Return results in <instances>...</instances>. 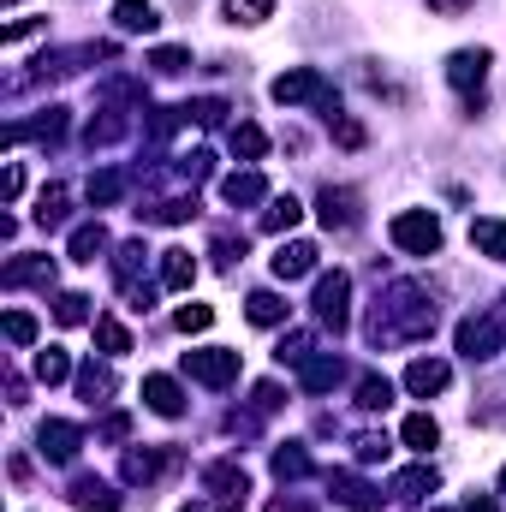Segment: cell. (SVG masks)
Instances as JSON below:
<instances>
[{"instance_id":"obj_43","label":"cell","mask_w":506,"mask_h":512,"mask_svg":"<svg viewBox=\"0 0 506 512\" xmlns=\"http://www.w3.org/2000/svg\"><path fill=\"white\" fill-rule=\"evenodd\" d=\"M149 66L173 78V72H185V66H191V54H185V48H155V54H149Z\"/></svg>"},{"instance_id":"obj_50","label":"cell","mask_w":506,"mask_h":512,"mask_svg":"<svg viewBox=\"0 0 506 512\" xmlns=\"http://www.w3.org/2000/svg\"><path fill=\"white\" fill-rule=\"evenodd\" d=\"M465 6H471V0H429V12H441V18H459Z\"/></svg>"},{"instance_id":"obj_34","label":"cell","mask_w":506,"mask_h":512,"mask_svg":"<svg viewBox=\"0 0 506 512\" xmlns=\"http://www.w3.org/2000/svg\"><path fill=\"white\" fill-rule=\"evenodd\" d=\"M96 346H102L108 358H120V352H131V334H126V322H114V316H102V322H96Z\"/></svg>"},{"instance_id":"obj_28","label":"cell","mask_w":506,"mask_h":512,"mask_svg":"<svg viewBox=\"0 0 506 512\" xmlns=\"http://www.w3.org/2000/svg\"><path fill=\"white\" fill-rule=\"evenodd\" d=\"M78 393H84V405H108V393H114V370L84 364V370H78Z\"/></svg>"},{"instance_id":"obj_40","label":"cell","mask_w":506,"mask_h":512,"mask_svg":"<svg viewBox=\"0 0 506 512\" xmlns=\"http://www.w3.org/2000/svg\"><path fill=\"white\" fill-rule=\"evenodd\" d=\"M209 173H215V155H209V149H191V155L179 161V179H191V185H203Z\"/></svg>"},{"instance_id":"obj_38","label":"cell","mask_w":506,"mask_h":512,"mask_svg":"<svg viewBox=\"0 0 506 512\" xmlns=\"http://www.w3.org/2000/svg\"><path fill=\"white\" fill-rule=\"evenodd\" d=\"M179 334H203V328H215V310L209 304H179Z\"/></svg>"},{"instance_id":"obj_37","label":"cell","mask_w":506,"mask_h":512,"mask_svg":"<svg viewBox=\"0 0 506 512\" xmlns=\"http://www.w3.org/2000/svg\"><path fill=\"white\" fill-rule=\"evenodd\" d=\"M227 18L233 24H262V18H274V0H227Z\"/></svg>"},{"instance_id":"obj_21","label":"cell","mask_w":506,"mask_h":512,"mask_svg":"<svg viewBox=\"0 0 506 512\" xmlns=\"http://www.w3.org/2000/svg\"><path fill=\"white\" fill-rule=\"evenodd\" d=\"M114 24H120L126 36H149V30L161 24V12H155L149 0H120V6H114Z\"/></svg>"},{"instance_id":"obj_10","label":"cell","mask_w":506,"mask_h":512,"mask_svg":"<svg viewBox=\"0 0 506 512\" xmlns=\"http://www.w3.org/2000/svg\"><path fill=\"white\" fill-rule=\"evenodd\" d=\"M316 215H322V227H328V233H352V227L364 221V215H358V197H352V191H334V185H322Z\"/></svg>"},{"instance_id":"obj_54","label":"cell","mask_w":506,"mask_h":512,"mask_svg":"<svg viewBox=\"0 0 506 512\" xmlns=\"http://www.w3.org/2000/svg\"><path fill=\"white\" fill-rule=\"evenodd\" d=\"M501 489H506V471H501Z\"/></svg>"},{"instance_id":"obj_39","label":"cell","mask_w":506,"mask_h":512,"mask_svg":"<svg viewBox=\"0 0 506 512\" xmlns=\"http://www.w3.org/2000/svg\"><path fill=\"white\" fill-rule=\"evenodd\" d=\"M6 340L12 346H36V316L30 310H6Z\"/></svg>"},{"instance_id":"obj_27","label":"cell","mask_w":506,"mask_h":512,"mask_svg":"<svg viewBox=\"0 0 506 512\" xmlns=\"http://www.w3.org/2000/svg\"><path fill=\"white\" fill-rule=\"evenodd\" d=\"M245 316H251L256 328H280V322H286V298H280V292H251Z\"/></svg>"},{"instance_id":"obj_35","label":"cell","mask_w":506,"mask_h":512,"mask_svg":"<svg viewBox=\"0 0 506 512\" xmlns=\"http://www.w3.org/2000/svg\"><path fill=\"white\" fill-rule=\"evenodd\" d=\"M233 155L262 161V155H268V131H262V126H233Z\"/></svg>"},{"instance_id":"obj_9","label":"cell","mask_w":506,"mask_h":512,"mask_svg":"<svg viewBox=\"0 0 506 512\" xmlns=\"http://www.w3.org/2000/svg\"><path fill=\"white\" fill-rule=\"evenodd\" d=\"M173 465H179V453H161V447H131L126 459H120V477L149 489V483H155L161 471H173Z\"/></svg>"},{"instance_id":"obj_14","label":"cell","mask_w":506,"mask_h":512,"mask_svg":"<svg viewBox=\"0 0 506 512\" xmlns=\"http://www.w3.org/2000/svg\"><path fill=\"white\" fill-rule=\"evenodd\" d=\"M340 382H346V364L340 358H304L298 364V387L304 393H334Z\"/></svg>"},{"instance_id":"obj_55","label":"cell","mask_w":506,"mask_h":512,"mask_svg":"<svg viewBox=\"0 0 506 512\" xmlns=\"http://www.w3.org/2000/svg\"><path fill=\"white\" fill-rule=\"evenodd\" d=\"M6 6H12V0H6Z\"/></svg>"},{"instance_id":"obj_6","label":"cell","mask_w":506,"mask_h":512,"mask_svg":"<svg viewBox=\"0 0 506 512\" xmlns=\"http://www.w3.org/2000/svg\"><path fill=\"white\" fill-rule=\"evenodd\" d=\"M453 340H459V358L483 364V358H495V352H501V316H465Z\"/></svg>"},{"instance_id":"obj_16","label":"cell","mask_w":506,"mask_h":512,"mask_svg":"<svg viewBox=\"0 0 506 512\" xmlns=\"http://www.w3.org/2000/svg\"><path fill=\"white\" fill-rule=\"evenodd\" d=\"M143 405L155 411V417H179L185 411V393L173 376H143Z\"/></svg>"},{"instance_id":"obj_20","label":"cell","mask_w":506,"mask_h":512,"mask_svg":"<svg viewBox=\"0 0 506 512\" xmlns=\"http://www.w3.org/2000/svg\"><path fill=\"white\" fill-rule=\"evenodd\" d=\"M66 251H72V262H96V256L108 251V227H102V221H84V227H72Z\"/></svg>"},{"instance_id":"obj_36","label":"cell","mask_w":506,"mask_h":512,"mask_svg":"<svg viewBox=\"0 0 506 512\" xmlns=\"http://www.w3.org/2000/svg\"><path fill=\"white\" fill-rule=\"evenodd\" d=\"M358 405H364V411H387V405H393V382H387V376H364V382H358Z\"/></svg>"},{"instance_id":"obj_53","label":"cell","mask_w":506,"mask_h":512,"mask_svg":"<svg viewBox=\"0 0 506 512\" xmlns=\"http://www.w3.org/2000/svg\"><path fill=\"white\" fill-rule=\"evenodd\" d=\"M179 512H209V507H179Z\"/></svg>"},{"instance_id":"obj_33","label":"cell","mask_w":506,"mask_h":512,"mask_svg":"<svg viewBox=\"0 0 506 512\" xmlns=\"http://www.w3.org/2000/svg\"><path fill=\"white\" fill-rule=\"evenodd\" d=\"M66 376H72V358H66V352H60V346H48V352H36V382H66Z\"/></svg>"},{"instance_id":"obj_51","label":"cell","mask_w":506,"mask_h":512,"mask_svg":"<svg viewBox=\"0 0 506 512\" xmlns=\"http://www.w3.org/2000/svg\"><path fill=\"white\" fill-rule=\"evenodd\" d=\"M268 512H310V501H274Z\"/></svg>"},{"instance_id":"obj_47","label":"cell","mask_w":506,"mask_h":512,"mask_svg":"<svg viewBox=\"0 0 506 512\" xmlns=\"http://www.w3.org/2000/svg\"><path fill=\"white\" fill-rule=\"evenodd\" d=\"M36 30H42V18H18V24H6V30H0V42H6V48H18V42H24V36H36Z\"/></svg>"},{"instance_id":"obj_45","label":"cell","mask_w":506,"mask_h":512,"mask_svg":"<svg viewBox=\"0 0 506 512\" xmlns=\"http://www.w3.org/2000/svg\"><path fill=\"white\" fill-rule=\"evenodd\" d=\"M215 268H233V262H245V239H233V233H221V239H215Z\"/></svg>"},{"instance_id":"obj_8","label":"cell","mask_w":506,"mask_h":512,"mask_svg":"<svg viewBox=\"0 0 506 512\" xmlns=\"http://www.w3.org/2000/svg\"><path fill=\"white\" fill-rule=\"evenodd\" d=\"M78 447H84V429H78V423L48 417V423L36 429V453H42V459H54V465H72V459H78Z\"/></svg>"},{"instance_id":"obj_32","label":"cell","mask_w":506,"mask_h":512,"mask_svg":"<svg viewBox=\"0 0 506 512\" xmlns=\"http://www.w3.org/2000/svg\"><path fill=\"white\" fill-rule=\"evenodd\" d=\"M274 477H280V483L310 477V453H304V447H280V453H274Z\"/></svg>"},{"instance_id":"obj_19","label":"cell","mask_w":506,"mask_h":512,"mask_svg":"<svg viewBox=\"0 0 506 512\" xmlns=\"http://www.w3.org/2000/svg\"><path fill=\"white\" fill-rule=\"evenodd\" d=\"M328 483H334V495H340L346 507H358V512H370V507L381 501V489H376V483H364V477H352V471H334Z\"/></svg>"},{"instance_id":"obj_49","label":"cell","mask_w":506,"mask_h":512,"mask_svg":"<svg viewBox=\"0 0 506 512\" xmlns=\"http://www.w3.org/2000/svg\"><path fill=\"white\" fill-rule=\"evenodd\" d=\"M131 435V417H108V423H102V441H126Z\"/></svg>"},{"instance_id":"obj_44","label":"cell","mask_w":506,"mask_h":512,"mask_svg":"<svg viewBox=\"0 0 506 512\" xmlns=\"http://www.w3.org/2000/svg\"><path fill=\"white\" fill-rule=\"evenodd\" d=\"M274 358H280V364H304V358H310V334H304V328H298V334H286Z\"/></svg>"},{"instance_id":"obj_17","label":"cell","mask_w":506,"mask_h":512,"mask_svg":"<svg viewBox=\"0 0 506 512\" xmlns=\"http://www.w3.org/2000/svg\"><path fill=\"white\" fill-rule=\"evenodd\" d=\"M435 483H441V471H435V465H411V471H399V477H393V501H429V495H435Z\"/></svg>"},{"instance_id":"obj_11","label":"cell","mask_w":506,"mask_h":512,"mask_svg":"<svg viewBox=\"0 0 506 512\" xmlns=\"http://www.w3.org/2000/svg\"><path fill=\"white\" fill-rule=\"evenodd\" d=\"M66 501H72L78 512H120V489L84 471V477H72V489H66Z\"/></svg>"},{"instance_id":"obj_56","label":"cell","mask_w":506,"mask_h":512,"mask_svg":"<svg viewBox=\"0 0 506 512\" xmlns=\"http://www.w3.org/2000/svg\"><path fill=\"white\" fill-rule=\"evenodd\" d=\"M435 512H441V507H435Z\"/></svg>"},{"instance_id":"obj_13","label":"cell","mask_w":506,"mask_h":512,"mask_svg":"<svg viewBox=\"0 0 506 512\" xmlns=\"http://www.w3.org/2000/svg\"><path fill=\"white\" fill-rule=\"evenodd\" d=\"M6 286H54V256H12L0 268Z\"/></svg>"},{"instance_id":"obj_12","label":"cell","mask_w":506,"mask_h":512,"mask_svg":"<svg viewBox=\"0 0 506 512\" xmlns=\"http://www.w3.org/2000/svg\"><path fill=\"white\" fill-rule=\"evenodd\" d=\"M447 382H453V370L441 358H411V370H405V393H417V399L447 393Z\"/></svg>"},{"instance_id":"obj_3","label":"cell","mask_w":506,"mask_h":512,"mask_svg":"<svg viewBox=\"0 0 506 512\" xmlns=\"http://www.w3.org/2000/svg\"><path fill=\"white\" fill-rule=\"evenodd\" d=\"M393 245L405 256H435L441 251V221L429 215V209H405V215H393Z\"/></svg>"},{"instance_id":"obj_18","label":"cell","mask_w":506,"mask_h":512,"mask_svg":"<svg viewBox=\"0 0 506 512\" xmlns=\"http://www.w3.org/2000/svg\"><path fill=\"white\" fill-rule=\"evenodd\" d=\"M221 197H227L233 209H245V203H262V197H268V179H262L256 167H245V173H227V179H221Z\"/></svg>"},{"instance_id":"obj_25","label":"cell","mask_w":506,"mask_h":512,"mask_svg":"<svg viewBox=\"0 0 506 512\" xmlns=\"http://www.w3.org/2000/svg\"><path fill=\"white\" fill-rule=\"evenodd\" d=\"M399 441H405L411 453H429V447L441 441V423H435L429 411H417V417H405V429H399Z\"/></svg>"},{"instance_id":"obj_23","label":"cell","mask_w":506,"mask_h":512,"mask_svg":"<svg viewBox=\"0 0 506 512\" xmlns=\"http://www.w3.org/2000/svg\"><path fill=\"white\" fill-rule=\"evenodd\" d=\"M304 221V203L298 197H268V209H262V233H292Z\"/></svg>"},{"instance_id":"obj_15","label":"cell","mask_w":506,"mask_h":512,"mask_svg":"<svg viewBox=\"0 0 506 512\" xmlns=\"http://www.w3.org/2000/svg\"><path fill=\"white\" fill-rule=\"evenodd\" d=\"M316 245H304V239H292V245H280L274 251V280H304V274H316Z\"/></svg>"},{"instance_id":"obj_48","label":"cell","mask_w":506,"mask_h":512,"mask_svg":"<svg viewBox=\"0 0 506 512\" xmlns=\"http://www.w3.org/2000/svg\"><path fill=\"white\" fill-rule=\"evenodd\" d=\"M0 191H6V203H18V197H24V167H18V161L6 167V179H0Z\"/></svg>"},{"instance_id":"obj_4","label":"cell","mask_w":506,"mask_h":512,"mask_svg":"<svg viewBox=\"0 0 506 512\" xmlns=\"http://www.w3.org/2000/svg\"><path fill=\"white\" fill-rule=\"evenodd\" d=\"M179 370L203 387H233L239 382V352H233V346H203V352H185Z\"/></svg>"},{"instance_id":"obj_31","label":"cell","mask_w":506,"mask_h":512,"mask_svg":"<svg viewBox=\"0 0 506 512\" xmlns=\"http://www.w3.org/2000/svg\"><path fill=\"white\" fill-rule=\"evenodd\" d=\"M54 322H60V328H84V322H90V298H84V292H60V298H54Z\"/></svg>"},{"instance_id":"obj_22","label":"cell","mask_w":506,"mask_h":512,"mask_svg":"<svg viewBox=\"0 0 506 512\" xmlns=\"http://www.w3.org/2000/svg\"><path fill=\"white\" fill-rule=\"evenodd\" d=\"M66 185H42V197H36V227L42 233H54V227H66Z\"/></svg>"},{"instance_id":"obj_5","label":"cell","mask_w":506,"mask_h":512,"mask_svg":"<svg viewBox=\"0 0 506 512\" xmlns=\"http://www.w3.org/2000/svg\"><path fill=\"white\" fill-rule=\"evenodd\" d=\"M203 489L215 495V507H227V512H239L251 501V477H245L239 459H215V465L203 471Z\"/></svg>"},{"instance_id":"obj_41","label":"cell","mask_w":506,"mask_h":512,"mask_svg":"<svg viewBox=\"0 0 506 512\" xmlns=\"http://www.w3.org/2000/svg\"><path fill=\"white\" fill-rule=\"evenodd\" d=\"M328 131L340 137V149H364V126H358V120H346V114H328Z\"/></svg>"},{"instance_id":"obj_1","label":"cell","mask_w":506,"mask_h":512,"mask_svg":"<svg viewBox=\"0 0 506 512\" xmlns=\"http://www.w3.org/2000/svg\"><path fill=\"white\" fill-rule=\"evenodd\" d=\"M268 96H274L280 108H304V102H316V108H328V114H340V102H334V90H328V78H322L316 66H298V72H280V78L268 84Z\"/></svg>"},{"instance_id":"obj_24","label":"cell","mask_w":506,"mask_h":512,"mask_svg":"<svg viewBox=\"0 0 506 512\" xmlns=\"http://www.w3.org/2000/svg\"><path fill=\"white\" fill-rule=\"evenodd\" d=\"M197 280V262H191V251H161V286L167 292H185Z\"/></svg>"},{"instance_id":"obj_2","label":"cell","mask_w":506,"mask_h":512,"mask_svg":"<svg viewBox=\"0 0 506 512\" xmlns=\"http://www.w3.org/2000/svg\"><path fill=\"white\" fill-rule=\"evenodd\" d=\"M310 310H316V322H322L328 334H346V328H352V274H346V268L322 274V280H316Z\"/></svg>"},{"instance_id":"obj_7","label":"cell","mask_w":506,"mask_h":512,"mask_svg":"<svg viewBox=\"0 0 506 512\" xmlns=\"http://www.w3.org/2000/svg\"><path fill=\"white\" fill-rule=\"evenodd\" d=\"M489 60H495L489 48H459V54L447 60V84H453V90H465V102H471V96H483V78H489Z\"/></svg>"},{"instance_id":"obj_29","label":"cell","mask_w":506,"mask_h":512,"mask_svg":"<svg viewBox=\"0 0 506 512\" xmlns=\"http://www.w3.org/2000/svg\"><path fill=\"white\" fill-rule=\"evenodd\" d=\"M120 197H126V173H114V167H108V173H90V203H96V209H108V203H120Z\"/></svg>"},{"instance_id":"obj_46","label":"cell","mask_w":506,"mask_h":512,"mask_svg":"<svg viewBox=\"0 0 506 512\" xmlns=\"http://www.w3.org/2000/svg\"><path fill=\"white\" fill-rule=\"evenodd\" d=\"M251 399H256V411H262V417L286 405V399H280V382H256V387H251Z\"/></svg>"},{"instance_id":"obj_42","label":"cell","mask_w":506,"mask_h":512,"mask_svg":"<svg viewBox=\"0 0 506 512\" xmlns=\"http://www.w3.org/2000/svg\"><path fill=\"white\" fill-rule=\"evenodd\" d=\"M352 447H358V465H376V459H387V435H376V429H364Z\"/></svg>"},{"instance_id":"obj_52","label":"cell","mask_w":506,"mask_h":512,"mask_svg":"<svg viewBox=\"0 0 506 512\" xmlns=\"http://www.w3.org/2000/svg\"><path fill=\"white\" fill-rule=\"evenodd\" d=\"M465 512H495V501H465Z\"/></svg>"},{"instance_id":"obj_30","label":"cell","mask_w":506,"mask_h":512,"mask_svg":"<svg viewBox=\"0 0 506 512\" xmlns=\"http://www.w3.org/2000/svg\"><path fill=\"white\" fill-rule=\"evenodd\" d=\"M143 221H167V227H179V221H191L197 215V197H167V203H155V209H137Z\"/></svg>"},{"instance_id":"obj_26","label":"cell","mask_w":506,"mask_h":512,"mask_svg":"<svg viewBox=\"0 0 506 512\" xmlns=\"http://www.w3.org/2000/svg\"><path fill=\"white\" fill-rule=\"evenodd\" d=\"M471 245L483 256H495V262H506V221H489V215L471 221Z\"/></svg>"}]
</instances>
